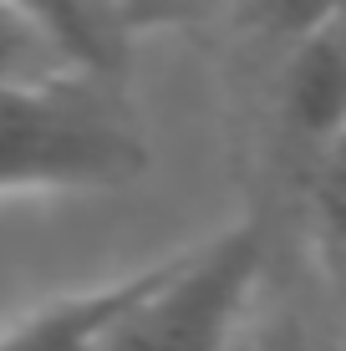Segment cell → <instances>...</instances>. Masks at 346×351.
Segmentation results:
<instances>
[{
	"mask_svg": "<svg viewBox=\"0 0 346 351\" xmlns=\"http://www.w3.org/2000/svg\"><path fill=\"white\" fill-rule=\"evenodd\" d=\"M46 77H66V66L56 62L51 46L16 16V5L0 0V87H10V82H46ZM71 77H77V71H71Z\"/></svg>",
	"mask_w": 346,
	"mask_h": 351,
	"instance_id": "obj_6",
	"label": "cell"
},
{
	"mask_svg": "<svg viewBox=\"0 0 346 351\" xmlns=\"http://www.w3.org/2000/svg\"><path fill=\"white\" fill-rule=\"evenodd\" d=\"M230 351H316V346H311V336H306L301 326L275 321V326H265V331H249V336L240 331Z\"/></svg>",
	"mask_w": 346,
	"mask_h": 351,
	"instance_id": "obj_9",
	"label": "cell"
},
{
	"mask_svg": "<svg viewBox=\"0 0 346 351\" xmlns=\"http://www.w3.org/2000/svg\"><path fill=\"white\" fill-rule=\"evenodd\" d=\"M158 265L133 270V275H123V280H112V285L82 290V295H66V300H51V306L31 311L21 326H10V331L0 336V351H97L107 326L153 285Z\"/></svg>",
	"mask_w": 346,
	"mask_h": 351,
	"instance_id": "obj_5",
	"label": "cell"
},
{
	"mask_svg": "<svg viewBox=\"0 0 346 351\" xmlns=\"http://www.w3.org/2000/svg\"><path fill=\"white\" fill-rule=\"evenodd\" d=\"M10 5L66 71L117 77L127 56V26L117 16V0H10Z\"/></svg>",
	"mask_w": 346,
	"mask_h": 351,
	"instance_id": "obj_4",
	"label": "cell"
},
{
	"mask_svg": "<svg viewBox=\"0 0 346 351\" xmlns=\"http://www.w3.org/2000/svg\"><path fill=\"white\" fill-rule=\"evenodd\" d=\"M148 168V148L92 77H46L0 87V193L112 189Z\"/></svg>",
	"mask_w": 346,
	"mask_h": 351,
	"instance_id": "obj_1",
	"label": "cell"
},
{
	"mask_svg": "<svg viewBox=\"0 0 346 351\" xmlns=\"http://www.w3.org/2000/svg\"><path fill=\"white\" fill-rule=\"evenodd\" d=\"M265 270V234L234 224L158 265L153 285L107 326L97 351H230Z\"/></svg>",
	"mask_w": 346,
	"mask_h": 351,
	"instance_id": "obj_2",
	"label": "cell"
},
{
	"mask_svg": "<svg viewBox=\"0 0 346 351\" xmlns=\"http://www.w3.org/2000/svg\"><path fill=\"white\" fill-rule=\"evenodd\" d=\"M230 5H240V16L249 26L280 36L285 46L295 36H306V31H316V26L341 16V0H230Z\"/></svg>",
	"mask_w": 346,
	"mask_h": 351,
	"instance_id": "obj_7",
	"label": "cell"
},
{
	"mask_svg": "<svg viewBox=\"0 0 346 351\" xmlns=\"http://www.w3.org/2000/svg\"><path fill=\"white\" fill-rule=\"evenodd\" d=\"M224 5L230 0H117V16L133 36V31H163V26H194Z\"/></svg>",
	"mask_w": 346,
	"mask_h": 351,
	"instance_id": "obj_8",
	"label": "cell"
},
{
	"mask_svg": "<svg viewBox=\"0 0 346 351\" xmlns=\"http://www.w3.org/2000/svg\"><path fill=\"white\" fill-rule=\"evenodd\" d=\"M280 123L301 148L326 153L346 128V36L341 16L291 41L280 66Z\"/></svg>",
	"mask_w": 346,
	"mask_h": 351,
	"instance_id": "obj_3",
	"label": "cell"
}]
</instances>
